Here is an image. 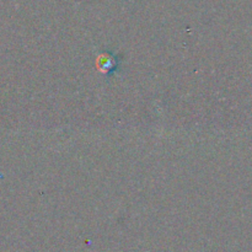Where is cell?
I'll use <instances>...</instances> for the list:
<instances>
[{"label":"cell","mask_w":252,"mask_h":252,"mask_svg":"<svg viewBox=\"0 0 252 252\" xmlns=\"http://www.w3.org/2000/svg\"><path fill=\"white\" fill-rule=\"evenodd\" d=\"M118 66H120L118 58L115 54L108 53V52H103V53L98 54L97 59H96V68L103 75L112 74L113 71L117 70Z\"/></svg>","instance_id":"cell-1"}]
</instances>
